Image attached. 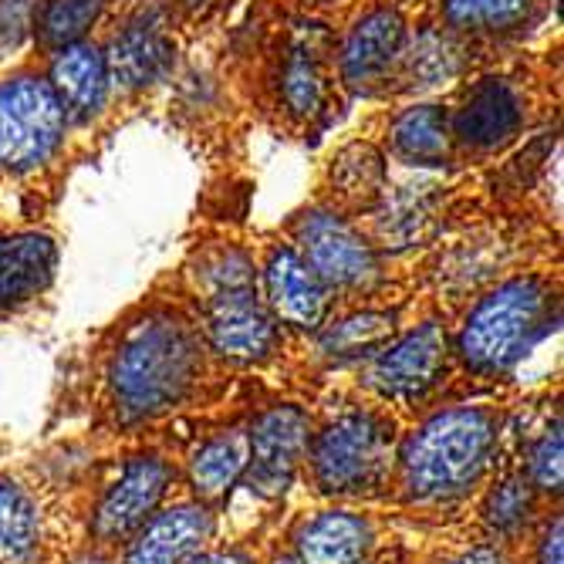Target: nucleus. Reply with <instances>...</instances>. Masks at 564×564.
I'll list each match as a JSON object with an SVG mask.
<instances>
[{
  "instance_id": "6e6552de",
  "label": "nucleus",
  "mask_w": 564,
  "mask_h": 564,
  "mask_svg": "<svg viewBox=\"0 0 564 564\" xmlns=\"http://www.w3.org/2000/svg\"><path fill=\"white\" fill-rule=\"evenodd\" d=\"M446 372V335L440 325H423L420 332H409L405 338L392 341L376 355L369 366V386L382 399L416 402L423 399L440 376Z\"/></svg>"
},
{
  "instance_id": "a878e982",
  "label": "nucleus",
  "mask_w": 564,
  "mask_h": 564,
  "mask_svg": "<svg viewBox=\"0 0 564 564\" xmlns=\"http://www.w3.org/2000/svg\"><path fill=\"white\" fill-rule=\"evenodd\" d=\"M395 332V315L389 312H358L341 322H335L322 335V351L332 358H358V355H372L382 345H389Z\"/></svg>"
},
{
  "instance_id": "4be33fe9",
  "label": "nucleus",
  "mask_w": 564,
  "mask_h": 564,
  "mask_svg": "<svg viewBox=\"0 0 564 564\" xmlns=\"http://www.w3.org/2000/svg\"><path fill=\"white\" fill-rule=\"evenodd\" d=\"M332 186L338 189L341 199L351 203V207H372V203L382 199V193H386L382 156L366 142H355V145L341 149L332 166Z\"/></svg>"
},
{
  "instance_id": "f03ea898",
  "label": "nucleus",
  "mask_w": 564,
  "mask_h": 564,
  "mask_svg": "<svg viewBox=\"0 0 564 564\" xmlns=\"http://www.w3.org/2000/svg\"><path fill=\"white\" fill-rule=\"evenodd\" d=\"M497 446L490 409L459 405L433 416L402 449V487L420 503L464 497L487 470Z\"/></svg>"
},
{
  "instance_id": "aec40b11",
  "label": "nucleus",
  "mask_w": 564,
  "mask_h": 564,
  "mask_svg": "<svg viewBox=\"0 0 564 564\" xmlns=\"http://www.w3.org/2000/svg\"><path fill=\"white\" fill-rule=\"evenodd\" d=\"M250 456V436L243 430L224 433L203 443L189 459V480L203 500H220L243 477Z\"/></svg>"
},
{
  "instance_id": "c9c22d12",
  "label": "nucleus",
  "mask_w": 564,
  "mask_h": 564,
  "mask_svg": "<svg viewBox=\"0 0 564 564\" xmlns=\"http://www.w3.org/2000/svg\"><path fill=\"white\" fill-rule=\"evenodd\" d=\"M180 8H186V11H199V8H207L210 0H176Z\"/></svg>"
},
{
  "instance_id": "7c9ffc66",
  "label": "nucleus",
  "mask_w": 564,
  "mask_h": 564,
  "mask_svg": "<svg viewBox=\"0 0 564 564\" xmlns=\"http://www.w3.org/2000/svg\"><path fill=\"white\" fill-rule=\"evenodd\" d=\"M199 281L207 284L210 294L220 291H240L253 288V264L247 261V253L237 247H220L199 261Z\"/></svg>"
},
{
  "instance_id": "a211bd4d",
  "label": "nucleus",
  "mask_w": 564,
  "mask_h": 564,
  "mask_svg": "<svg viewBox=\"0 0 564 564\" xmlns=\"http://www.w3.org/2000/svg\"><path fill=\"white\" fill-rule=\"evenodd\" d=\"M58 250L44 234H18L0 240V307H18L37 297L55 278Z\"/></svg>"
},
{
  "instance_id": "f8f14e48",
  "label": "nucleus",
  "mask_w": 564,
  "mask_h": 564,
  "mask_svg": "<svg viewBox=\"0 0 564 564\" xmlns=\"http://www.w3.org/2000/svg\"><path fill=\"white\" fill-rule=\"evenodd\" d=\"M521 126H524L521 95L507 78L477 82L467 91L464 106H459V112L453 119L456 142L474 152H494V149L507 145L518 135Z\"/></svg>"
},
{
  "instance_id": "423d86ee",
  "label": "nucleus",
  "mask_w": 564,
  "mask_h": 564,
  "mask_svg": "<svg viewBox=\"0 0 564 564\" xmlns=\"http://www.w3.org/2000/svg\"><path fill=\"white\" fill-rule=\"evenodd\" d=\"M304 264L325 288H369L379 278L372 243L335 214H307L297 224Z\"/></svg>"
},
{
  "instance_id": "c756f323",
  "label": "nucleus",
  "mask_w": 564,
  "mask_h": 564,
  "mask_svg": "<svg viewBox=\"0 0 564 564\" xmlns=\"http://www.w3.org/2000/svg\"><path fill=\"white\" fill-rule=\"evenodd\" d=\"M524 480L531 484V490L541 494H561V480H564V467H561V426H547L524 456Z\"/></svg>"
},
{
  "instance_id": "dca6fc26",
  "label": "nucleus",
  "mask_w": 564,
  "mask_h": 564,
  "mask_svg": "<svg viewBox=\"0 0 564 564\" xmlns=\"http://www.w3.org/2000/svg\"><path fill=\"white\" fill-rule=\"evenodd\" d=\"M51 91H55L58 106L75 122H88L98 116L101 101L109 88V65L106 55L91 44H68L51 65Z\"/></svg>"
},
{
  "instance_id": "393cba45",
  "label": "nucleus",
  "mask_w": 564,
  "mask_h": 564,
  "mask_svg": "<svg viewBox=\"0 0 564 564\" xmlns=\"http://www.w3.org/2000/svg\"><path fill=\"white\" fill-rule=\"evenodd\" d=\"M534 0H443V14L453 28L474 34L514 31L531 21Z\"/></svg>"
},
{
  "instance_id": "7ed1b4c3",
  "label": "nucleus",
  "mask_w": 564,
  "mask_h": 564,
  "mask_svg": "<svg viewBox=\"0 0 564 564\" xmlns=\"http://www.w3.org/2000/svg\"><path fill=\"white\" fill-rule=\"evenodd\" d=\"M557 325V294L541 278H514L487 294L459 332L456 351L480 376L514 369Z\"/></svg>"
},
{
  "instance_id": "39448f33",
  "label": "nucleus",
  "mask_w": 564,
  "mask_h": 564,
  "mask_svg": "<svg viewBox=\"0 0 564 564\" xmlns=\"http://www.w3.org/2000/svg\"><path fill=\"white\" fill-rule=\"evenodd\" d=\"M65 112L47 82L8 78L0 82V166L34 170L58 149Z\"/></svg>"
},
{
  "instance_id": "6ab92c4d",
  "label": "nucleus",
  "mask_w": 564,
  "mask_h": 564,
  "mask_svg": "<svg viewBox=\"0 0 564 564\" xmlns=\"http://www.w3.org/2000/svg\"><path fill=\"white\" fill-rule=\"evenodd\" d=\"M281 91H284V106L294 116L312 119L322 112L328 98V65L322 47L312 41V31L288 47V58L281 68Z\"/></svg>"
},
{
  "instance_id": "f704fd0d",
  "label": "nucleus",
  "mask_w": 564,
  "mask_h": 564,
  "mask_svg": "<svg viewBox=\"0 0 564 564\" xmlns=\"http://www.w3.org/2000/svg\"><path fill=\"white\" fill-rule=\"evenodd\" d=\"M189 564H250V557H243L237 551H217V554H203Z\"/></svg>"
},
{
  "instance_id": "cd10ccee",
  "label": "nucleus",
  "mask_w": 564,
  "mask_h": 564,
  "mask_svg": "<svg viewBox=\"0 0 564 564\" xmlns=\"http://www.w3.org/2000/svg\"><path fill=\"white\" fill-rule=\"evenodd\" d=\"M531 507H534V490L531 484L524 480V474H510L503 480L494 484L490 497H487V507H484V514H487V524L510 538V534H518L528 518H531Z\"/></svg>"
},
{
  "instance_id": "e433bc0d",
  "label": "nucleus",
  "mask_w": 564,
  "mask_h": 564,
  "mask_svg": "<svg viewBox=\"0 0 564 564\" xmlns=\"http://www.w3.org/2000/svg\"><path fill=\"white\" fill-rule=\"evenodd\" d=\"M281 564H294V561H281Z\"/></svg>"
},
{
  "instance_id": "2eb2a0df",
  "label": "nucleus",
  "mask_w": 564,
  "mask_h": 564,
  "mask_svg": "<svg viewBox=\"0 0 564 564\" xmlns=\"http://www.w3.org/2000/svg\"><path fill=\"white\" fill-rule=\"evenodd\" d=\"M264 284H268V304L274 318L294 328L322 325L325 307H328V288L304 264L301 253H294L291 247L274 250L264 271Z\"/></svg>"
},
{
  "instance_id": "2f4dec72",
  "label": "nucleus",
  "mask_w": 564,
  "mask_h": 564,
  "mask_svg": "<svg viewBox=\"0 0 564 564\" xmlns=\"http://www.w3.org/2000/svg\"><path fill=\"white\" fill-rule=\"evenodd\" d=\"M34 0H0V47H14L31 28Z\"/></svg>"
},
{
  "instance_id": "72a5a7b5",
  "label": "nucleus",
  "mask_w": 564,
  "mask_h": 564,
  "mask_svg": "<svg viewBox=\"0 0 564 564\" xmlns=\"http://www.w3.org/2000/svg\"><path fill=\"white\" fill-rule=\"evenodd\" d=\"M453 564H507V557H503L500 547L480 544V547H474V551H467V554H459Z\"/></svg>"
},
{
  "instance_id": "5701e85b",
  "label": "nucleus",
  "mask_w": 564,
  "mask_h": 564,
  "mask_svg": "<svg viewBox=\"0 0 564 564\" xmlns=\"http://www.w3.org/2000/svg\"><path fill=\"white\" fill-rule=\"evenodd\" d=\"M41 534L34 500L8 477H0V564L31 557Z\"/></svg>"
},
{
  "instance_id": "ddd939ff",
  "label": "nucleus",
  "mask_w": 564,
  "mask_h": 564,
  "mask_svg": "<svg viewBox=\"0 0 564 564\" xmlns=\"http://www.w3.org/2000/svg\"><path fill=\"white\" fill-rule=\"evenodd\" d=\"M210 514L196 503L152 514L129 544L126 564H189L210 538Z\"/></svg>"
},
{
  "instance_id": "0eeeda50",
  "label": "nucleus",
  "mask_w": 564,
  "mask_h": 564,
  "mask_svg": "<svg viewBox=\"0 0 564 564\" xmlns=\"http://www.w3.org/2000/svg\"><path fill=\"white\" fill-rule=\"evenodd\" d=\"M247 436V487L258 497H281L307 449V416L297 405H274Z\"/></svg>"
},
{
  "instance_id": "412c9836",
  "label": "nucleus",
  "mask_w": 564,
  "mask_h": 564,
  "mask_svg": "<svg viewBox=\"0 0 564 564\" xmlns=\"http://www.w3.org/2000/svg\"><path fill=\"white\" fill-rule=\"evenodd\" d=\"M392 145L409 166H443L449 160V122L436 106L409 109L392 126Z\"/></svg>"
},
{
  "instance_id": "1a4fd4ad",
  "label": "nucleus",
  "mask_w": 564,
  "mask_h": 564,
  "mask_svg": "<svg viewBox=\"0 0 564 564\" xmlns=\"http://www.w3.org/2000/svg\"><path fill=\"white\" fill-rule=\"evenodd\" d=\"M173 480V470L156 456H135L122 467L119 480L106 490L95 514V534L101 541H126L132 538L152 514L160 500L166 497V487Z\"/></svg>"
},
{
  "instance_id": "20e7f679",
  "label": "nucleus",
  "mask_w": 564,
  "mask_h": 564,
  "mask_svg": "<svg viewBox=\"0 0 564 564\" xmlns=\"http://www.w3.org/2000/svg\"><path fill=\"white\" fill-rule=\"evenodd\" d=\"M392 467V426L379 413L351 409L332 420L312 446V474L325 494H376Z\"/></svg>"
},
{
  "instance_id": "473e14b6",
  "label": "nucleus",
  "mask_w": 564,
  "mask_h": 564,
  "mask_svg": "<svg viewBox=\"0 0 564 564\" xmlns=\"http://www.w3.org/2000/svg\"><path fill=\"white\" fill-rule=\"evenodd\" d=\"M561 518H554L538 544V564H564V538H561Z\"/></svg>"
},
{
  "instance_id": "f257e3e1",
  "label": "nucleus",
  "mask_w": 564,
  "mask_h": 564,
  "mask_svg": "<svg viewBox=\"0 0 564 564\" xmlns=\"http://www.w3.org/2000/svg\"><path fill=\"white\" fill-rule=\"evenodd\" d=\"M199 376V338L180 315H149L116 351L112 395L126 420H149L176 405Z\"/></svg>"
},
{
  "instance_id": "c85d7f7f",
  "label": "nucleus",
  "mask_w": 564,
  "mask_h": 564,
  "mask_svg": "<svg viewBox=\"0 0 564 564\" xmlns=\"http://www.w3.org/2000/svg\"><path fill=\"white\" fill-rule=\"evenodd\" d=\"M101 4H106V0H51L44 11V21H41L44 41L55 47L75 44L91 28Z\"/></svg>"
},
{
  "instance_id": "9d476101",
  "label": "nucleus",
  "mask_w": 564,
  "mask_h": 564,
  "mask_svg": "<svg viewBox=\"0 0 564 564\" xmlns=\"http://www.w3.org/2000/svg\"><path fill=\"white\" fill-rule=\"evenodd\" d=\"M207 335L214 351L234 362H261L278 345L274 315L258 301L253 288L220 291L207 301Z\"/></svg>"
},
{
  "instance_id": "4468645a",
  "label": "nucleus",
  "mask_w": 564,
  "mask_h": 564,
  "mask_svg": "<svg viewBox=\"0 0 564 564\" xmlns=\"http://www.w3.org/2000/svg\"><path fill=\"white\" fill-rule=\"evenodd\" d=\"M405 55V24L395 11L379 8L358 21L341 47V75L355 88L382 82Z\"/></svg>"
},
{
  "instance_id": "bb28decb",
  "label": "nucleus",
  "mask_w": 564,
  "mask_h": 564,
  "mask_svg": "<svg viewBox=\"0 0 564 564\" xmlns=\"http://www.w3.org/2000/svg\"><path fill=\"white\" fill-rule=\"evenodd\" d=\"M402 58H405L409 78L416 85H440V82L459 75V68H464V47H459L449 34L426 31V34H420L413 51Z\"/></svg>"
},
{
  "instance_id": "f3484780",
  "label": "nucleus",
  "mask_w": 564,
  "mask_h": 564,
  "mask_svg": "<svg viewBox=\"0 0 564 564\" xmlns=\"http://www.w3.org/2000/svg\"><path fill=\"white\" fill-rule=\"evenodd\" d=\"M372 547L369 521L351 510H322L297 531L294 564H366Z\"/></svg>"
},
{
  "instance_id": "b1692460",
  "label": "nucleus",
  "mask_w": 564,
  "mask_h": 564,
  "mask_svg": "<svg viewBox=\"0 0 564 564\" xmlns=\"http://www.w3.org/2000/svg\"><path fill=\"white\" fill-rule=\"evenodd\" d=\"M436 189L440 186L433 183H420V186H402L392 196L382 193L389 203H386V217L379 220V234L395 247H409L413 240H420L436 214Z\"/></svg>"
},
{
  "instance_id": "9b49d317",
  "label": "nucleus",
  "mask_w": 564,
  "mask_h": 564,
  "mask_svg": "<svg viewBox=\"0 0 564 564\" xmlns=\"http://www.w3.org/2000/svg\"><path fill=\"white\" fill-rule=\"evenodd\" d=\"M176 58V41L170 34V18L163 8H142L109 47V75L122 88H145L160 82Z\"/></svg>"
}]
</instances>
